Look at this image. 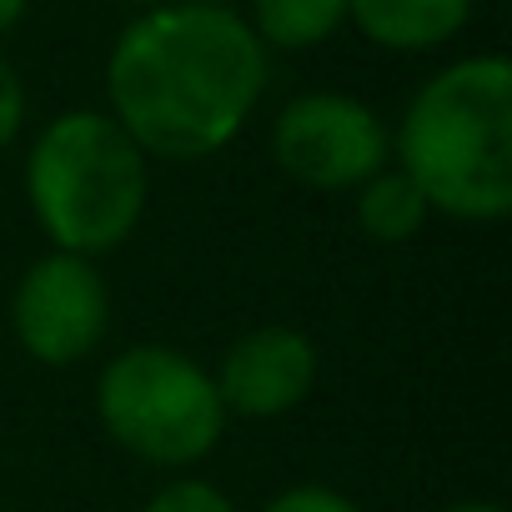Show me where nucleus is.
<instances>
[{"instance_id":"1","label":"nucleus","mask_w":512,"mask_h":512,"mask_svg":"<svg viewBox=\"0 0 512 512\" xmlns=\"http://www.w3.org/2000/svg\"><path fill=\"white\" fill-rule=\"evenodd\" d=\"M267 91V46L231 6H156L106 61L121 131L156 161H206L241 136Z\"/></svg>"},{"instance_id":"2","label":"nucleus","mask_w":512,"mask_h":512,"mask_svg":"<svg viewBox=\"0 0 512 512\" xmlns=\"http://www.w3.org/2000/svg\"><path fill=\"white\" fill-rule=\"evenodd\" d=\"M392 146L432 211L502 221L512 211V61L487 51L427 76Z\"/></svg>"},{"instance_id":"3","label":"nucleus","mask_w":512,"mask_h":512,"mask_svg":"<svg viewBox=\"0 0 512 512\" xmlns=\"http://www.w3.org/2000/svg\"><path fill=\"white\" fill-rule=\"evenodd\" d=\"M151 156L111 111H61L26 156V201L51 251H116L146 216Z\"/></svg>"},{"instance_id":"4","label":"nucleus","mask_w":512,"mask_h":512,"mask_svg":"<svg viewBox=\"0 0 512 512\" xmlns=\"http://www.w3.org/2000/svg\"><path fill=\"white\" fill-rule=\"evenodd\" d=\"M96 417L121 452L151 467H191L226 432L211 372L161 342L126 347L101 367Z\"/></svg>"},{"instance_id":"5","label":"nucleus","mask_w":512,"mask_h":512,"mask_svg":"<svg viewBox=\"0 0 512 512\" xmlns=\"http://www.w3.org/2000/svg\"><path fill=\"white\" fill-rule=\"evenodd\" d=\"M277 166L307 191H357L392 156L387 121L347 91H302L272 126Z\"/></svg>"},{"instance_id":"6","label":"nucleus","mask_w":512,"mask_h":512,"mask_svg":"<svg viewBox=\"0 0 512 512\" xmlns=\"http://www.w3.org/2000/svg\"><path fill=\"white\" fill-rule=\"evenodd\" d=\"M11 332L41 367H76L111 332V287L91 256L46 251L11 292Z\"/></svg>"},{"instance_id":"7","label":"nucleus","mask_w":512,"mask_h":512,"mask_svg":"<svg viewBox=\"0 0 512 512\" xmlns=\"http://www.w3.org/2000/svg\"><path fill=\"white\" fill-rule=\"evenodd\" d=\"M211 382L226 417H287L317 387V347L297 327H251L221 352Z\"/></svg>"},{"instance_id":"8","label":"nucleus","mask_w":512,"mask_h":512,"mask_svg":"<svg viewBox=\"0 0 512 512\" xmlns=\"http://www.w3.org/2000/svg\"><path fill=\"white\" fill-rule=\"evenodd\" d=\"M347 21L382 51H437L467 21L472 0H347Z\"/></svg>"},{"instance_id":"9","label":"nucleus","mask_w":512,"mask_h":512,"mask_svg":"<svg viewBox=\"0 0 512 512\" xmlns=\"http://www.w3.org/2000/svg\"><path fill=\"white\" fill-rule=\"evenodd\" d=\"M246 26L267 51H312L347 26V0H251Z\"/></svg>"},{"instance_id":"10","label":"nucleus","mask_w":512,"mask_h":512,"mask_svg":"<svg viewBox=\"0 0 512 512\" xmlns=\"http://www.w3.org/2000/svg\"><path fill=\"white\" fill-rule=\"evenodd\" d=\"M427 216H432V206L422 201V191L407 181V171H397V166H382V171H372L362 186H357V221H362V231L372 236V241H382V246H402V241H412L422 226H427Z\"/></svg>"},{"instance_id":"11","label":"nucleus","mask_w":512,"mask_h":512,"mask_svg":"<svg viewBox=\"0 0 512 512\" xmlns=\"http://www.w3.org/2000/svg\"><path fill=\"white\" fill-rule=\"evenodd\" d=\"M141 512H236V502L206 477H176Z\"/></svg>"},{"instance_id":"12","label":"nucleus","mask_w":512,"mask_h":512,"mask_svg":"<svg viewBox=\"0 0 512 512\" xmlns=\"http://www.w3.org/2000/svg\"><path fill=\"white\" fill-rule=\"evenodd\" d=\"M262 512H362V502H352L347 492L322 487V482H297V487L277 492Z\"/></svg>"},{"instance_id":"13","label":"nucleus","mask_w":512,"mask_h":512,"mask_svg":"<svg viewBox=\"0 0 512 512\" xmlns=\"http://www.w3.org/2000/svg\"><path fill=\"white\" fill-rule=\"evenodd\" d=\"M21 126H26V81L6 56H0V151L21 136Z\"/></svg>"},{"instance_id":"14","label":"nucleus","mask_w":512,"mask_h":512,"mask_svg":"<svg viewBox=\"0 0 512 512\" xmlns=\"http://www.w3.org/2000/svg\"><path fill=\"white\" fill-rule=\"evenodd\" d=\"M26 6H31V0H0V36H6V31H16V26H21Z\"/></svg>"},{"instance_id":"15","label":"nucleus","mask_w":512,"mask_h":512,"mask_svg":"<svg viewBox=\"0 0 512 512\" xmlns=\"http://www.w3.org/2000/svg\"><path fill=\"white\" fill-rule=\"evenodd\" d=\"M442 512H507V507L502 502H487V497H467V502H452Z\"/></svg>"},{"instance_id":"16","label":"nucleus","mask_w":512,"mask_h":512,"mask_svg":"<svg viewBox=\"0 0 512 512\" xmlns=\"http://www.w3.org/2000/svg\"><path fill=\"white\" fill-rule=\"evenodd\" d=\"M186 6H231V0H186Z\"/></svg>"}]
</instances>
